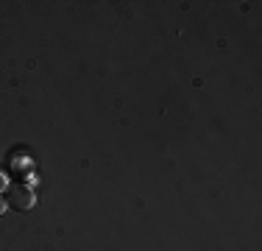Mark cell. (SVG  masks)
<instances>
[{
  "mask_svg": "<svg viewBox=\"0 0 262 251\" xmlns=\"http://www.w3.org/2000/svg\"><path fill=\"white\" fill-rule=\"evenodd\" d=\"M6 204H9V210L26 212V210H34L36 196H34V190H31L28 184L14 181V184H9V190H6Z\"/></svg>",
  "mask_w": 262,
  "mask_h": 251,
  "instance_id": "6da1fadb",
  "label": "cell"
},
{
  "mask_svg": "<svg viewBox=\"0 0 262 251\" xmlns=\"http://www.w3.org/2000/svg\"><path fill=\"white\" fill-rule=\"evenodd\" d=\"M6 210H9V204H6V198H0V218H3Z\"/></svg>",
  "mask_w": 262,
  "mask_h": 251,
  "instance_id": "7a4b0ae2",
  "label": "cell"
},
{
  "mask_svg": "<svg viewBox=\"0 0 262 251\" xmlns=\"http://www.w3.org/2000/svg\"><path fill=\"white\" fill-rule=\"evenodd\" d=\"M3 187H6V179H3V173H0V190H3Z\"/></svg>",
  "mask_w": 262,
  "mask_h": 251,
  "instance_id": "3957f363",
  "label": "cell"
}]
</instances>
